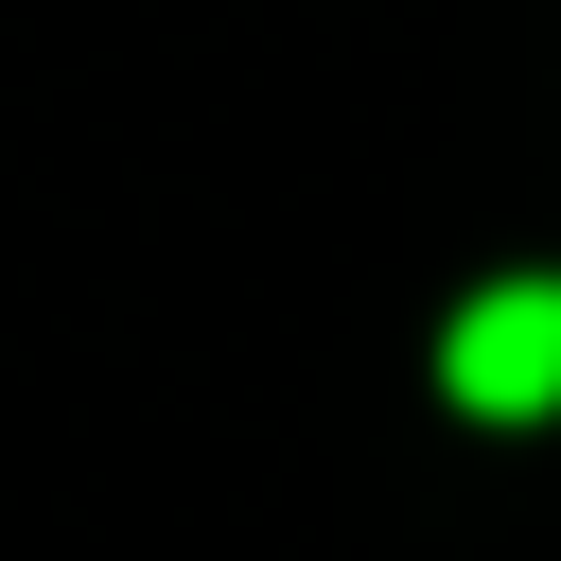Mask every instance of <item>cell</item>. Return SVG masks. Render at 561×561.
<instances>
[{
    "label": "cell",
    "instance_id": "6da1fadb",
    "mask_svg": "<svg viewBox=\"0 0 561 561\" xmlns=\"http://www.w3.org/2000/svg\"><path fill=\"white\" fill-rule=\"evenodd\" d=\"M438 386L473 421H543L561 403V280H491L456 333H438Z\"/></svg>",
    "mask_w": 561,
    "mask_h": 561
}]
</instances>
